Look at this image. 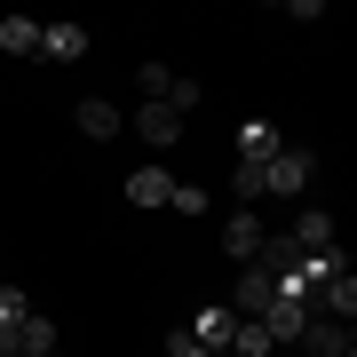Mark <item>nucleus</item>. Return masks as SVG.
Listing matches in <instances>:
<instances>
[{
	"instance_id": "nucleus-7",
	"label": "nucleus",
	"mask_w": 357,
	"mask_h": 357,
	"mask_svg": "<svg viewBox=\"0 0 357 357\" xmlns=\"http://www.w3.org/2000/svg\"><path fill=\"white\" fill-rule=\"evenodd\" d=\"M294 255H333V215H294Z\"/></svg>"
},
{
	"instance_id": "nucleus-2",
	"label": "nucleus",
	"mask_w": 357,
	"mask_h": 357,
	"mask_svg": "<svg viewBox=\"0 0 357 357\" xmlns=\"http://www.w3.org/2000/svg\"><path fill=\"white\" fill-rule=\"evenodd\" d=\"M230 333H238V318H230V302H206L199 318H191V342H199L206 357H222V349H230Z\"/></svg>"
},
{
	"instance_id": "nucleus-8",
	"label": "nucleus",
	"mask_w": 357,
	"mask_h": 357,
	"mask_svg": "<svg viewBox=\"0 0 357 357\" xmlns=\"http://www.w3.org/2000/svg\"><path fill=\"white\" fill-rule=\"evenodd\" d=\"M128 199H135V206H167V199H175V175H159V167H135V175H128Z\"/></svg>"
},
{
	"instance_id": "nucleus-17",
	"label": "nucleus",
	"mask_w": 357,
	"mask_h": 357,
	"mask_svg": "<svg viewBox=\"0 0 357 357\" xmlns=\"http://www.w3.org/2000/svg\"><path fill=\"white\" fill-rule=\"evenodd\" d=\"M167 206H175V215H206V191H199V183H175V199H167Z\"/></svg>"
},
{
	"instance_id": "nucleus-11",
	"label": "nucleus",
	"mask_w": 357,
	"mask_h": 357,
	"mask_svg": "<svg viewBox=\"0 0 357 357\" xmlns=\"http://www.w3.org/2000/svg\"><path fill=\"white\" fill-rule=\"evenodd\" d=\"M8 349H16V357H48V349H56V326L40 318V310H32V318L16 326V342H8Z\"/></svg>"
},
{
	"instance_id": "nucleus-10",
	"label": "nucleus",
	"mask_w": 357,
	"mask_h": 357,
	"mask_svg": "<svg viewBox=\"0 0 357 357\" xmlns=\"http://www.w3.org/2000/svg\"><path fill=\"white\" fill-rule=\"evenodd\" d=\"M222 246H230L238 262H255V255H262V222H255V215H230V222H222Z\"/></svg>"
},
{
	"instance_id": "nucleus-13",
	"label": "nucleus",
	"mask_w": 357,
	"mask_h": 357,
	"mask_svg": "<svg viewBox=\"0 0 357 357\" xmlns=\"http://www.w3.org/2000/svg\"><path fill=\"white\" fill-rule=\"evenodd\" d=\"M40 32H48V24H32V16H8V24H0V48H8V56H40Z\"/></svg>"
},
{
	"instance_id": "nucleus-1",
	"label": "nucleus",
	"mask_w": 357,
	"mask_h": 357,
	"mask_svg": "<svg viewBox=\"0 0 357 357\" xmlns=\"http://www.w3.org/2000/svg\"><path fill=\"white\" fill-rule=\"evenodd\" d=\"M310 175H318V159H310V151H286V143H278V151H270V167H262V199H302V191H310Z\"/></svg>"
},
{
	"instance_id": "nucleus-18",
	"label": "nucleus",
	"mask_w": 357,
	"mask_h": 357,
	"mask_svg": "<svg viewBox=\"0 0 357 357\" xmlns=\"http://www.w3.org/2000/svg\"><path fill=\"white\" fill-rule=\"evenodd\" d=\"M230 191H238L246 206H255V199H262V167H238V175H230Z\"/></svg>"
},
{
	"instance_id": "nucleus-5",
	"label": "nucleus",
	"mask_w": 357,
	"mask_h": 357,
	"mask_svg": "<svg viewBox=\"0 0 357 357\" xmlns=\"http://www.w3.org/2000/svg\"><path fill=\"white\" fill-rule=\"evenodd\" d=\"M135 128H143V143H151V151H175V143H183V119L167 112V103H143Z\"/></svg>"
},
{
	"instance_id": "nucleus-3",
	"label": "nucleus",
	"mask_w": 357,
	"mask_h": 357,
	"mask_svg": "<svg viewBox=\"0 0 357 357\" xmlns=\"http://www.w3.org/2000/svg\"><path fill=\"white\" fill-rule=\"evenodd\" d=\"M310 318H318L310 302H278V294H270V310H262V333H270V342H302V333H310Z\"/></svg>"
},
{
	"instance_id": "nucleus-20",
	"label": "nucleus",
	"mask_w": 357,
	"mask_h": 357,
	"mask_svg": "<svg viewBox=\"0 0 357 357\" xmlns=\"http://www.w3.org/2000/svg\"><path fill=\"white\" fill-rule=\"evenodd\" d=\"M48 357H64V349H48Z\"/></svg>"
},
{
	"instance_id": "nucleus-19",
	"label": "nucleus",
	"mask_w": 357,
	"mask_h": 357,
	"mask_svg": "<svg viewBox=\"0 0 357 357\" xmlns=\"http://www.w3.org/2000/svg\"><path fill=\"white\" fill-rule=\"evenodd\" d=\"M167 357H206V349L191 342V333H175V342H167Z\"/></svg>"
},
{
	"instance_id": "nucleus-4",
	"label": "nucleus",
	"mask_w": 357,
	"mask_h": 357,
	"mask_svg": "<svg viewBox=\"0 0 357 357\" xmlns=\"http://www.w3.org/2000/svg\"><path fill=\"white\" fill-rule=\"evenodd\" d=\"M270 294H278V286H270V270H262V262H246V270H238V294H230V318H262Z\"/></svg>"
},
{
	"instance_id": "nucleus-21",
	"label": "nucleus",
	"mask_w": 357,
	"mask_h": 357,
	"mask_svg": "<svg viewBox=\"0 0 357 357\" xmlns=\"http://www.w3.org/2000/svg\"><path fill=\"white\" fill-rule=\"evenodd\" d=\"M0 357H16V349H0Z\"/></svg>"
},
{
	"instance_id": "nucleus-12",
	"label": "nucleus",
	"mask_w": 357,
	"mask_h": 357,
	"mask_svg": "<svg viewBox=\"0 0 357 357\" xmlns=\"http://www.w3.org/2000/svg\"><path fill=\"white\" fill-rule=\"evenodd\" d=\"M79 135H88V143L119 135V112H112V103H103V96H88V103H79Z\"/></svg>"
},
{
	"instance_id": "nucleus-15",
	"label": "nucleus",
	"mask_w": 357,
	"mask_h": 357,
	"mask_svg": "<svg viewBox=\"0 0 357 357\" xmlns=\"http://www.w3.org/2000/svg\"><path fill=\"white\" fill-rule=\"evenodd\" d=\"M24 318H32V310H24V294H16V286H0V349L16 342V326H24Z\"/></svg>"
},
{
	"instance_id": "nucleus-16",
	"label": "nucleus",
	"mask_w": 357,
	"mask_h": 357,
	"mask_svg": "<svg viewBox=\"0 0 357 357\" xmlns=\"http://www.w3.org/2000/svg\"><path fill=\"white\" fill-rule=\"evenodd\" d=\"M135 88H143V103H159L167 88H175V72H167V64H143V79H135Z\"/></svg>"
},
{
	"instance_id": "nucleus-6",
	"label": "nucleus",
	"mask_w": 357,
	"mask_h": 357,
	"mask_svg": "<svg viewBox=\"0 0 357 357\" xmlns=\"http://www.w3.org/2000/svg\"><path fill=\"white\" fill-rule=\"evenodd\" d=\"M40 56H56V64H79V56H88V24H48V32H40Z\"/></svg>"
},
{
	"instance_id": "nucleus-14",
	"label": "nucleus",
	"mask_w": 357,
	"mask_h": 357,
	"mask_svg": "<svg viewBox=\"0 0 357 357\" xmlns=\"http://www.w3.org/2000/svg\"><path fill=\"white\" fill-rule=\"evenodd\" d=\"M278 342L262 333V318H238V333H230V357H270Z\"/></svg>"
},
{
	"instance_id": "nucleus-9",
	"label": "nucleus",
	"mask_w": 357,
	"mask_h": 357,
	"mask_svg": "<svg viewBox=\"0 0 357 357\" xmlns=\"http://www.w3.org/2000/svg\"><path fill=\"white\" fill-rule=\"evenodd\" d=\"M270 151H278L270 119H246V128H238V167H270Z\"/></svg>"
}]
</instances>
